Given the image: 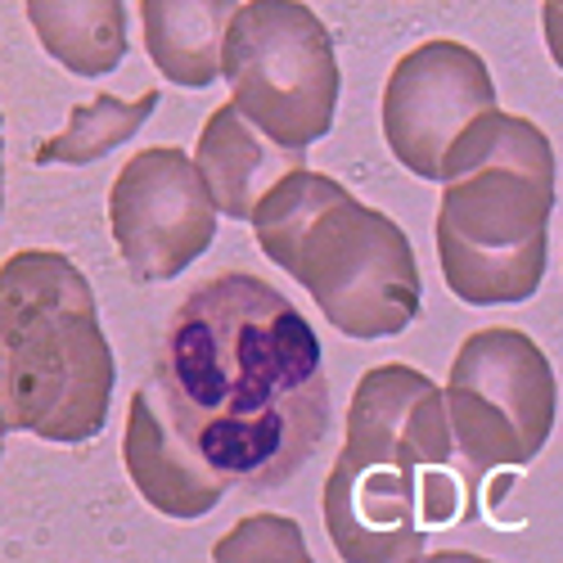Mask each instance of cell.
I'll return each instance as SVG.
<instances>
[{
  "label": "cell",
  "mask_w": 563,
  "mask_h": 563,
  "mask_svg": "<svg viewBox=\"0 0 563 563\" xmlns=\"http://www.w3.org/2000/svg\"><path fill=\"white\" fill-rule=\"evenodd\" d=\"M172 429L221 478L271 492L330 433V379L307 316L249 271L185 298L158 361Z\"/></svg>",
  "instance_id": "cell-1"
},
{
  "label": "cell",
  "mask_w": 563,
  "mask_h": 563,
  "mask_svg": "<svg viewBox=\"0 0 563 563\" xmlns=\"http://www.w3.org/2000/svg\"><path fill=\"white\" fill-rule=\"evenodd\" d=\"M438 262L468 307L528 302L545 279L554 212V150L537 122L478 113L442 158Z\"/></svg>",
  "instance_id": "cell-2"
},
{
  "label": "cell",
  "mask_w": 563,
  "mask_h": 563,
  "mask_svg": "<svg viewBox=\"0 0 563 563\" xmlns=\"http://www.w3.org/2000/svg\"><path fill=\"white\" fill-rule=\"evenodd\" d=\"M0 424L41 442H90L113 401V347L90 279L55 249H23L0 271Z\"/></svg>",
  "instance_id": "cell-3"
},
{
  "label": "cell",
  "mask_w": 563,
  "mask_h": 563,
  "mask_svg": "<svg viewBox=\"0 0 563 563\" xmlns=\"http://www.w3.org/2000/svg\"><path fill=\"white\" fill-rule=\"evenodd\" d=\"M257 249L316 298L347 339H388L419 316L406 230L324 172H289L253 212Z\"/></svg>",
  "instance_id": "cell-4"
},
{
  "label": "cell",
  "mask_w": 563,
  "mask_h": 563,
  "mask_svg": "<svg viewBox=\"0 0 563 563\" xmlns=\"http://www.w3.org/2000/svg\"><path fill=\"white\" fill-rule=\"evenodd\" d=\"M442 388L410 365H374L352 393L347 438L324 478V523L347 563L424 559L419 492L451 464Z\"/></svg>",
  "instance_id": "cell-5"
},
{
  "label": "cell",
  "mask_w": 563,
  "mask_h": 563,
  "mask_svg": "<svg viewBox=\"0 0 563 563\" xmlns=\"http://www.w3.org/2000/svg\"><path fill=\"white\" fill-rule=\"evenodd\" d=\"M221 77L230 81V104L289 154L311 150L334 126V41L302 0H249L234 10Z\"/></svg>",
  "instance_id": "cell-6"
},
{
  "label": "cell",
  "mask_w": 563,
  "mask_h": 563,
  "mask_svg": "<svg viewBox=\"0 0 563 563\" xmlns=\"http://www.w3.org/2000/svg\"><path fill=\"white\" fill-rule=\"evenodd\" d=\"M442 401L451 442L474 464V474H492L523 468L541 455L554 433L559 388L545 352L523 330L496 324L460 343Z\"/></svg>",
  "instance_id": "cell-7"
},
{
  "label": "cell",
  "mask_w": 563,
  "mask_h": 563,
  "mask_svg": "<svg viewBox=\"0 0 563 563\" xmlns=\"http://www.w3.org/2000/svg\"><path fill=\"white\" fill-rule=\"evenodd\" d=\"M109 225L135 285H163L212 249L217 208L195 158L154 145L118 172L109 190Z\"/></svg>",
  "instance_id": "cell-8"
},
{
  "label": "cell",
  "mask_w": 563,
  "mask_h": 563,
  "mask_svg": "<svg viewBox=\"0 0 563 563\" xmlns=\"http://www.w3.org/2000/svg\"><path fill=\"white\" fill-rule=\"evenodd\" d=\"M487 109H496V86L483 55L460 41H424L384 86V140L406 172L442 180V158Z\"/></svg>",
  "instance_id": "cell-9"
},
{
  "label": "cell",
  "mask_w": 563,
  "mask_h": 563,
  "mask_svg": "<svg viewBox=\"0 0 563 563\" xmlns=\"http://www.w3.org/2000/svg\"><path fill=\"white\" fill-rule=\"evenodd\" d=\"M122 460L135 492L167 519H203L234 487L172 424H163L150 393H135L126 406Z\"/></svg>",
  "instance_id": "cell-10"
},
{
  "label": "cell",
  "mask_w": 563,
  "mask_h": 563,
  "mask_svg": "<svg viewBox=\"0 0 563 563\" xmlns=\"http://www.w3.org/2000/svg\"><path fill=\"white\" fill-rule=\"evenodd\" d=\"M195 167L212 195V208L225 212L230 221H253L257 203L275 190L289 172L302 167V154L279 150L266 140L234 104H221L199 135Z\"/></svg>",
  "instance_id": "cell-11"
},
{
  "label": "cell",
  "mask_w": 563,
  "mask_h": 563,
  "mask_svg": "<svg viewBox=\"0 0 563 563\" xmlns=\"http://www.w3.org/2000/svg\"><path fill=\"white\" fill-rule=\"evenodd\" d=\"M234 0H145V45L154 68L176 86H212L221 77V51L234 19Z\"/></svg>",
  "instance_id": "cell-12"
},
{
  "label": "cell",
  "mask_w": 563,
  "mask_h": 563,
  "mask_svg": "<svg viewBox=\"0 0 563 563\" xmlns=\"http://www.w3.org/2000/svg\"><path fill=\"white\" fill-rule=\"evenodd\" d=\"M27 19L51 59L77 77H104L126 55L122 0H32Z\"/></svg>",
  "instance_id": "cell-13"
},
{
  "label": "cell",
  "mask_w": 563,
  "mask_h": 563,
  "mask_svg": "<svg viewBox=\"0 0 563 563\" xmlns=\"http://www.w3.org/2000/svg\"><path fill=\"white\" fill-rule=\"evenodd\" d=\"M154 109H158V90H145L140 100L100 96L90 104H73L68 126L36 150V167H51V163L86 167V163H100L109 150H118L122 140H131L140 126H145L154 118Z\"/></svg>",
  "instance_id": "cell-14"
},
{
  "label": "cell",
  "mask_w": 563,
  "mask_h": 563,
  "mask_svg": "<svg viewBox=\"0 0 563 563\" xmlns=\"http://www.w3.org/2000/svg\"><path fill=\"white\" fill-rule=\"evenodd\" d=\"M257 554H271V559H307V545H302V528L294 519H275V514H257V519L240 523L221 545H217V559H257Z\"/></svg>",
  "instance_id": "cell-15"
}]
</instances>
